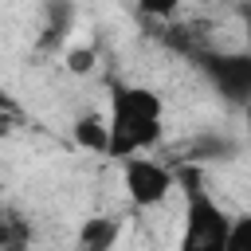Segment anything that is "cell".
<instances>
[{
	"label": "cell",
	"mask_w": 251,
	"mask_h": 251,
	"mask_svg": "<svg viewBox=\"0 0 251 251\" xmlns=\"http://www.w3.org/2000/svg\"><path fill=\"white\" fill-rule=\"evenodd\" d=\"M165 133V98L141 82H114L106 106V157L149 153Z\"/></svg>",
	"instance_id": "cell-1"
},
{
	"label": "cell",
	"mask_w": 251,
	"mask_h": 251,
	"mask_svg": "<svg viewBox=\"0 0 251 251\" xmlns=\"http://www.w3.org/2000/svg\"><path fill=\"white\" fill-rule=\"evenodd\" d=\"M180 188H184V224L176 251H224L231 231V212L208 192L200 169H184Z\"/></svg>",
	"instance_id": "cell-2"
},
{
	"label": "cell",
	"mask_w": 251,
	"mask_h": 251,
	"mask_svg": "<svg viewBox=\"0 0 251 251\" xmlns=\"http://www.w3.org/2000/svg\"><path fill=\"white\" fill-rule=\"evenodd\" d=\"M122 184L133 208H157L176 188V173L145 153H133V157H122Z\"/></svg>",
	"instance_id": "cell-3"
},
{
	"label": "cell",
	"mask_w": 251,
	"mask_h": 251,
	"mask_svg": "<svg viewBox=\"0 0 251 251\" xmlns=\"http://www.w3.org/2000/svg\"><path fill=\"white\" fill-rule=\"evenodd\" d=\"M196 67L208 75V82L231 106L247 102V94H251V55L247 51H196Z\"/></svg>",
	"instance_id": "cell-4"
},
{
	"label": "cell",
	"mask_w": 251,
	"mask_h": 251,
	"mask_svg": "<svg viewBox=\"0 0 251 251\" xmlns=\"http://www.w3.org/2000/svg\"><path fill=\"white\" fill-rule=\"evenodd\" d=\"M71 141L86 153H106V114L102 110H82L71 122Z\"/></svg>",
	"instance_id": "cell-5"
},
{
	"label": "cell",
	"mask_w": 251,
	"mask_h": 251,
	"mask_svg": "<svg viewBox=\"0 0 251 251\" xmlns=\"http://www.w3.org/2000/svg\"><path fill=\"white\" fill-rule=\"evenodd\" d=\"M31 220L12 208V204H0V251H27L31 247Z\"/></svg>",
	"instance_id": "cell-6"
},
{
	"label": "cell",
	"mask_w": 251,
	"mask_h": 251,
	"mask_svg": "<svg viewBox=\"0 0 251 251\" xmlns=\"http://www.w3.org/2000/svg\"><path fill=\"white\" fill-rule=\"evenodd\" d=\"M118 231H122L118 220L94 216V220H86V224L78 227V251H110L114 239H118Z\"/></svg>",
	"instance_id": "cell-7"
},
{
	"label": "cell",
	"mask_w": 251,
	"mask_h": 251,
	"mask_svg": "<svg viewBox=\"0 0 251 251\" xmlns=\"http://www.w3.org/2000/svg\"><path fill=\"white\" fill-rule=\"evenodd\" d=\"M224 251H251V216L247 212L231 216V231H227Z\"/></svg>",
	"instance_id": "cell-8"
},
{
	"label": "cell",
	"mask_w": 251,
	"mask_h": 251,
	"mask_svg": "<svg viewBox=\"0 0 251 251\" xmlns=\"http://www.w3.org/2000/svg\"><path fill=\"white\" fill-rule=\"evenodd\" d=\"M180 4H184V0H137V12H141L145 20H169V16L180 12Z\"/></svg>",
	"instance_id": "cell-9"
},
{
	"label": "cell",
	"mask_w": 251,
	"mask_h": 251,
	"mask_svg": "<svg viewBox=\"0 0 251 251\" xmlns=\"http://www.w3.org/2000/svg\"><path fill=\"white\" fill-rule=\"evenodd\" d=\"M94 59H98L94 47H71V51L63 55V67H67L71 75H86V71L94 67Z\"/></svg>",
	"instance_id": "cell-10"
}]
</instances>
